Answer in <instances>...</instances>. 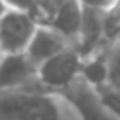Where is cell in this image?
Masks as SVG:
<instances>
[{"mask_svg":"<svg viewBox=\"0 0 120 120\" xmlns=\"http://www.w3.org/2000/svg\"><path fill=\"white\" fill-rule=\"evenodd\" d=\"M0 120H75V116L58 94L19 88L0 94Z\"/></svg>","mask_w":120,"mask_h":120,"instance_id":"cell-1","label":"cell"},{"mask_svg":"<svg viewBox=\"0 0 120 120\" xmlns=\"http://www.w3.org/2000/svg\"><path fill=\"white\" fill-rule=\"evenodd\" d=\"M82 62V52L75 45H69L36 68V81L39 82L41 90L60 94L81 77Z\"/></svg>","mask_w":120,"mask_h":120,"instance_id":"cell-2","label":"cell"},{"mask_svg":"<svg viewBox=\"0 0 120 120\" xmlns=\"http://www.w3.org/2000/svg\"><path fill=\"white\" fill-rule=\"evenodd\" d=\"M58 96L66 101L75 120H116L107 109L99 90L82 77H79L71 86L62 90Z\"/></svg>","mask_w":120,"mask_h":120,"instance_id":"cell-3","label":"cell"},{"mask_svg":"<svg viewBox=\"0 0 120 120\" xmlns=\"http://www.w3.org/2000/svg\"><path fill=\"white\" fill-rule=\"evenodd\" d=\"M38 24L30 11L8 8L0 17V54H22Z\"/></svg>","mask_w":120,"mask_h":120,"instance_id":"cell-4","label":"cell"},{"mask_svg":"<svg viewBox=\"0 0 120 120\" xmlns=\"http://www.w3.org/2000/svg\"><path fill=\"white\" fill-rule=\"evenodd\" d=\"M69 45H73V43L68 41L60 32H56L49 24H38V28H36V32H34L24 54L38 68L39 64H43L45 60L52 58L54 54H58L60 51L68 49Z\"/></svg>","mask_w":120,"mask_h":120,"instance_id":"cell-5","label":"cell"},{"mask_svg":"<svg viewBox=\"0 0 120 120\" xmlns=\"http://www.w3.org/2000/svg\"><path fill=\"white\" fill-rule=\"evenodd\" d=\"M36 79V66L26 54H0V94L19 88Z\"/></svg>","mask_w":120,"mask_h":120,"instance_id":"cell-6","label":"cell"},{"mask_svg":"<svg viewBox=\"0 0 120 120\" xmlns=\"http://www.w3.org/2000/svg\"><path fill=\"white\" fill-rule=\"evenodd\" d=\"M81 22H82V6L77 0H62L58 8L52 11L51 19L47 21L51 28L60 32L71 43L79 39Z\"/></svg>","mask_w":120,"mask_h":120,"instance_id":"cell-7","label":"cell"},{"mask_svg":"<svg viewBox=\"0 0 120 120\" xmlns=\"http://www.w3.org/2000/svg\"><path fill=\"white\" fill-rule=\"evenodd\" d=\"M103 21H105V11L101 9H90V8H82V22H81V32H79V51L82 52V56L86 52H90L92 45L99 39L101 30H103Z\"/></svg>","mask_w":120,"mask_h":120,"instance_id":"cell-8","label":"cell"},{"mask_svg":"<svg viewBox=\"0 0 120 120\" xmlns=\"http://www.w3.org/2000/svg\"><path fill=\"white\" fill-rule=\"evenodd\" d=\"M103 86L120 92V45L107 54V82Z\"/></svg>","mask_w":120,"mask_h":120,"instance_id":"cell-9","label":"cell"},{"mask_svg":"<svg viewBox=\"0 0 120 120\" xmlns=\"http://www.w3.org/2000/svg\"><path fill=\"white\" fill-rule=\"evenodd\" d=\"M98 90H99V94H101L107 109L111 111V114L116 120H120V92L118 90H112L109 86H99Z\"/></svg>","mask_w":120,"mask_h":120,"instance_id":"cell-10","label":"cell"},{"mask_svg":"<svg viewBox=\"0 0 120 120\" xmlns=\"http://www.w3.org/2000/svg\"><path fill=\"white\" fill-rule=\"evenodd\" d=\"M8 8H15V9H24V11H30L34 17H36V11L41 4V0H4Z\"/></svg>","mask_w":120,"mask_h":120,"instance_id":"cell-11","label":"cell"},{"mask_svg":"<svg viewBox=\"0 0 120 120\" xmlns=\"http://www.w3.org/2000/svg\"><path fill=\"white\" fill-rule=\"evenodd\" d=\"M82 8H90V9H101V11H107L114 0H77Z\"/></svg>","mask_w":120,"mask_h":120,"instance_id":"cell-12","label":"cell"},{"mask_svg":"<svg viewBox=\"0 0 120 120\" xmlns=\"http://www.w3.org/2000/svg\"><path fill=\"white\" fill-rule=\"evenodd\" d=\"M6 9H8V6H6V2L4 0H0V17L6 13Z\"/></svg>","mask_w":120,"mask_h":120,"instance_id":"cell-13","label":"cell"}]
</instances>
